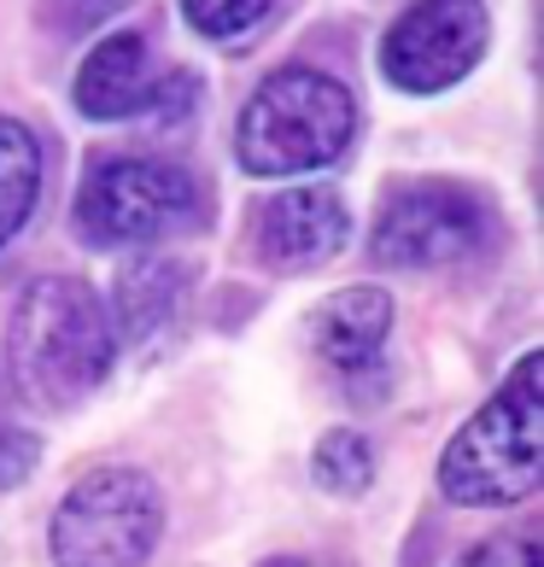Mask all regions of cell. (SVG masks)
Instances as JSON below:
<instances>
[{"instance_id": "obj_1", "label": "cell", "mask_w": 544, "mask_h": 567, "mask_svg": "<svg viewBox=\"0 0 544 567\" xmlns=\"http://www.w3.org/2000/svg\"><path fill=\"white\" fill-rule=\"evenodd\" d=\"M112 322L94 287L48 276L12 305L7 322V369L24 404L35 410H71L112 374Z\"/></svg>"}, {"instance_id": "obj_2", "label": "cell", "mask_w": 544, "mask_h": 567, "mask_svg": "<svg viewBox=\"0 0 544 567\" xmlns=\"http://www.w3.org/2000/svg\"><path fill=\"white\" fill-rule=\"evenodd\" d=\"M544 480V357H521L515 374L439 456V486L463 509H504Z\"/></svg>"}, {"instance_id": "obj_3", "label": "cell", "mask_w": 544, "mask_h": 567, "mask_svg": "<svg viewBox=\"0 0 544 567\" xmlns=\"http://www.w3.org/2000/svg\"><path fill=\"white\" fill-rule=\"evenodd\" d=\"M358 100L322 71H281L240 112V164L253 176L322 171L351 146Z\"/></svg>"}, {"instance_id": "obj_4", "label": "cell", "mask_w": 544, "mask_h": 567, "mask_svg": "<svg viewBox=\"0 0 544 567\" xmlns=\"http://www.w3.org/2000/svg\"><path fill=\"white\" fill-rule=\"evenodd\" d=\"M164 503L153 480L135 468H100L76 480L53 509V561L59 567H141L158 544Z\"/></svg>"}, {"instance_id": "obj_5", "label": "cell", "mask_w": 544, "mask_h": 567, "mask_svg": "<svg viewBox=\"0 0 544 567\" xmlns=\"http://www.w3.org/2000/svg\"><path fill=\"white\" fill-rule=\"evenodd\" d=\"M194 176L171 158H106L76 194V228L89 246H141L194 223Z\"/></svg>"}, {"instance_id": "obj_6", "label": "cell", "mask_w": 544, "mask_h": 567, "mask_svg": "<svg viewBox=\"0 0 544 567\" xmlns=\"http://www.w3.org/2000/svg\"><path fill=\"white\" fill-rule=\"evenodd\" d=\"M492 217L463 187H404L374 217V264L387 269H445L486 251Z\"/></svg>"}, {"instance_id": "obj_7", "label": "cell", "mask_w": 544, "mask_h": 567, "mask_svg": "<svg viewBox=\"0 0 544 567\" xmlns=\"http://www.w3.org/2000/svg\"><path fill=\"white\" fill-rule=\"evenodd\" d=\"M486 7L480 0H415L392 18L381 71L404 94H439L463 82L486 53Z\"/></svg>"}, {"instance_id": "obj_8", "label": "cell", "mask_w": 544, "mask_h": 567, "mask_svg": "<svg viewBox=\"0 0 544 567\" xmlns=\"http://www.w3.org/2000/svg\"><path fill=\"white\" fill-rule=\"evenodd\" d=\"M346 235H351V217L333 187H292V194L264 199L253 217L258 258L269 269H317L346 246Z\"/></svg>"}, {"instance_id": "obj_9", "label": "cell", "mask_w": 544, "mask_h": 567, "mask_svg": "<svg viewBox=\"0 0 544 567\" xmlns=\"http://www.w3.org/2000/svg\"><path fill=\"white\" fill-rule=\"evenodd\" d=\"M153 94H158V82H153V65H146V41L135 30L106 35L76 71V112L100 117V123L146 112Z\"/></svg>"}, {"instance_id": "obj_10", "label": "cell", "mask_w": 544, "mask_h": 567, "mask_svg": "<svg viewBox=\"0 0 544 567\" xmlns=\"http://www.w3.org/2000/svg\"><path fill=\"white\" fill-rule=\"evenodd\" d=\"M310 333H317V351L328 357V363L358 381V374L374 369V363H381V351H387L392 299L381 287H346V292H333V299L317 310Z\"/></svg>"}, {"instance_id": "obj_11", "label": "cell", "mask_w": 544, "mask_h": 567, "mask_svg": "<svg viewBox=\"0 0 544 567\" xmlns=\"http://www.w3.org/2000/svg\"><path fill=\"white\" fill-rule=\"evenodd\" d=\"M176 299H182V264H171V258H141L130 276L117 281V317H106V322H112V340H117V346L153 340V333L171 322Z\"/></svg>"}, {"instance_id": "obj_12", "label": "cell", "mask_w": 544, "mask_h": 567, "mask_svg": "<svg viewBox=\"0 0 544 567\" xmlns=\"http://www.w3.org/2000/svg\"><path fill=\"white\" fill-rule=\"evenodd\" d=\"M41 194V146L24 123L0 117V246L30 223Z\"/></svg>"}, {"instance_id": "obj_13", "label": "cell", "mask_w": 544, "mask_h": 567, "mask_svg": "<svg viewBox=\"0 0 544 567\" xmlns=\"http://www.w3.org/2000/svg\"><path fill=\"white\" fill-rule=\"evenodd\" d=\"M310 468H317V480H322L328 492L358 497V492H369L374 451H369V439H363L358 427H333V433H322V445H317V456H310Z\"/></svg>"}, {"instance_id": "obj_14", "label": "cell", "mask_w": 544, "mask_h": 567, "mask_svg": "<svg viewBox=\"0 0 544 567\" xmlns=\"http://www.w3.org/2000/svg\"><path fill=\"white\" fill-rule=\"evenodd\" d=\"M187 24L212 41H228V35H246L253 24H264L269 0H182Z\"/></svg>"}, {"instance_id": "obj_15", "label": "cell", "mask_w": 544, "mask_h": 567, "mask_svg": "<svg viewBox=\"0 0 544 567\" xmlns=\"http://www.w3.org/2000/svg\"><path fill=\"white\" fill-rule=\"evenodd\" d=\"M130 0H41V24L53 35H89L100 30L106 18H117Z\"/></svg>"}, {"instance_id": "obj_16", "label": "cell", "mask_w": 544, "mask_h": 567, "mask_svg": "<svg viewBox=\"0 0 544 567\" xmlns=\"http://www.w3.org/2000/svg\"><path fill=\"white\" fill-rule=\"evenodd\" d=\"M456 567H544V556H538V544L527 533H497L486 544H474Z\"/></svg>"}, {"instance_id": "obj_17", "label": "cell", "mask_w": 544, "mask_h": 567, "mask_svg": "<svg viewBox=\"0 0 544 567\" xmlns=\"http://www.w3.org/2000/svg\"><path fill=\"white\" fill-rule=\"evenodd\" d=\"M276 567H305V561H276Z\"/></svg>"}]
</instances>
